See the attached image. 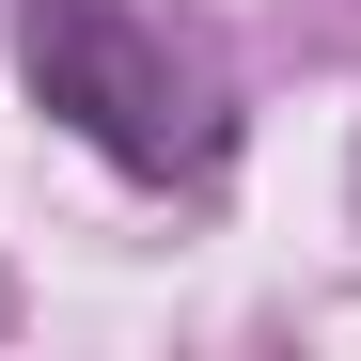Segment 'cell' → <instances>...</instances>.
<instances>
[{"label": "cell", "mask_w": 361, "mask_h": 361, "mask_svg": "<svg viewBox=\"0 0 361 361\" xmlns=\"http://www.w3.org/2000/svg\"><path fill=\"white\" fill-rule=\"evenodd\" d=\"M16 79L63 142H94L110 173H142V189H173V173H220V94L173 63V32L142 16V0H16Z\"/></svg>", "instance_id": "1"}]
</instances>
